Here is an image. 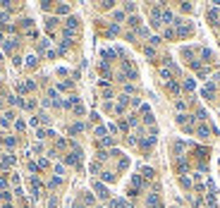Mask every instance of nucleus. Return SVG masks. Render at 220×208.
<instances>
[{"instance_id":"obj_1","label":"nucleus","mask_w":220,"mask_h":208,"mask_svg":"<svg viewBox=\"0 0 220 208\" xmlns=\"http://www.w3.org/2000/svg\"><path fill=\"white\" fill-rule=\"evenodd\" d=\"M94 189L98 192V196H101V199H108V196H110V194H108V189H105L101 182H94Z\"/></svg>"},{"instance_id":"obj_2","label":"nucleus","mask_w":220,"mask_h":208,"mask_svg":"<svg viewBox=\"0 0 220 208\" xmlns=\"http://www.w3.org/2000/svg\"><path fill=\"white\" fill-rule=\"evenodd\" d=\"M110 206H113V208H129V203H127L124 199H115V201L110 203Z\"/></svg>"},{"instance_id":"obj_3","label":"nucleus","mask_w":220,"mask_h":208,"mask_svg":"<svg viewBox=\"0 0 220 208\" xmlns=\"http://www.w3.org/2000/svg\"><path fill=\"white\" fill-rule=\"evenodd\" d=\"M77 24H79L77 17H69V19H67V31H74V29H77Z\"/></svg>"},{"instance_id":"obj_4","label":"nucleus","mask_w":220,"mask_h":208,"mask_svg":"<svg viewBox=\"0 0 220 208\" xmlns=\"http://www.w3.org/2000/svg\"><path fill=\"white\" fill-rule=\"evenodd\" d=\"M177 26H179V36H189V33H191L189 24H177Z\"/></svg>"},{"instance_id":"obj_5","label":"nucleus","mask_w":220,"mask_h":208,"mask_svg":"<svg viewBox=\"0 0 220 208\" xmlns=\"http://www.w3.org/2000/svg\"><path fill=\"white\" fill-rule=\"evenodd\" d=\"M163 22L165 24H172V12L170 10H163Z\"/></svg>"},{"instance_id":"obj_6","label":"nucleus","mask_w":220,"mask_h":208,"mask_svg":"<svg viewBox=\"0 0 220 208\" xmlns=\"http://www.w3.org/2000/svg\"><path fill=\"white\" fill-rule=\"evenodd\" d=\"M184 89H187V91H194V89H196V81H194V79H187V81H184Z\"/></svg>"},{"instance_id":"obj_7","label":"nucleus","mask_w":220,"mask_h":208,"mask_svg":"<svg viewBox=\"0 0 220 208\" xmlns=\"http://www.w3.org/2000/svg\"><path fill=\"white\" fill-rule=\"evenodd\" d=\"M168 89H170V91H172V93H177V91H179V84H177V81H172V79H170V81H168Z\"/></svg>"},{"instance_id":"obj_8","label":"nucleus","mask_w":220,"mask_h":208,"mask_svg":"<svg viewBox=\"0 0 220 208\" xmlns=\"http://www.w3.org/2000/svg\"><path fill=\"white\" fill-rule=\"evenodd\" d=\"M160 77H163L165 81H170V77H172V74H170V69H168V67H163V69H160Z\"/></svg>"},{"instance_id":"obj_9","label":"nucleus","mask_w":220,"mask_h":208,"mask_svg":"<svg viewBox=\"0 0 220 208\" xmlns=\"http://www.w3.org/2000/svg\"><path fill=\"white\" fill-rule=\"evenodd\" d=\"M79 132H84V125H81V122H77V125H72V134H79Z\"/></svg>"},{"instance_id":"obj_10","label":"nucleus","mask_w":220,"mask_h":208,"mask_svg":"<svg viewBox=\"0 0 220 208\" xmlns=\"http://www.w3.org/2000/svg\"><path fill=\"white\" fill-rule=\"evenodd\" d=\"M12 163H14V155H5V158H3V167L12 165Z\"/></svg>"},{"instance_id":"obj_11","label":"nucleus","mask_w":220,"mask_h":208,"mask_svg":"<svg viewBox=\"0 0 220 208\" xmlns=\"http://www.w3.org/2000/svg\"><path fill=\"white\" fill-rule=\"evenodd\" d=\"M196 134H199V136H208V127H204V125H201V127L196 129Z\"/></svg>"},{"instance_id":"obj_12","label":"nucleus","mask_w":220,"mask_h":208,"mask_svg":"<svg viewBox=\"0 0 220 208\" xmlns=\"http://www.w3.org/2000/svg\"><path fill=\"white\" fill-rule=\"evenodd\" d=\"M208 19H211V22L218 19V10H208Z\"/></svg>"},{"instance_id":"obj_13","label":"nucleus","mask_w":220,"mask_h":208,"mask_svg":"<svg viewBox=\"0 0 220 208\" xmlns=\"http://www.w3.org/2000/svg\"><path fill=\"white\" fill-rule=\"evenodd\" d=\"M103 180H105V182H113L115 175H113V172H103Z\"/></svg>"},{"instance_id":"obj_14","label":"nucleus","mask_w":220,"mask_h":208,"mask_svg":"<svg viewBox=\"0 0 220 208\" xmlns=\"http://www.w3.org/2000/svg\"><path fill=\"white\" fill-rule=\"evenodd\" d=\"M201 55H204L206 60H211V58H213V53H211V50H208V48H204V50H201Z\"/></svg>"},{"instance_id":"obj_15","label":"nucleus","mask_w":220,"mask_h":208,"mask_svg":"<svg viewBox=\"0 0 220 208\" xmlns=\"http://www.w3.org/2000/svg\"><path fill=\"white\" fill-rule=\"evenodd\" d=\"M101 144H103V146H113V139L105 136V139H101Z\"/></svg>"},{"instance_id":"obj_16","label":"nucleus","mask_w":220,"mask_h":208,"mask_svg":"<svg viewBox=\"0 0 220 208\" xmlns=\"http://www.w3.org/2000/svg\"><path fill=\"white\" fill-rule=\"evenodd\" d=\"M141 172H144V177H153V170H151V167H144Z\"/></svg>"},{"instance_id":"obj_17","label":"nucleus","mask_w":220,"mask_h":208,"mask_svg":"<svg viewBox=\"0 0 220 208\" xmlns=\"http://www.w3.org/2000/svg\"><path fill=\"white\" fill-rule=\"evenodd\" d=\"M26 65L34 67V65H36V55H29V58H26Z\"/></svg>"},{"instance_id":"obj_18","label":"nucleus","mask_w":220,"mask_h":208,"mask_svg":"<svg viewBox=\"0 0 220 208\" xmlns=\"http://www.w3.org/2000/svg\"><path fill=\"white\" fill-rule=\"evenodd\" d=\"M96 136H101V139H105V127H98V129H96Z\"/></svg>"},{"instance_id":"obj_19","label":"nucleus","mask_w":220,"mask_h":208,"mask_svg":"<svg viewBox=\"0 0 220 208\" xmlns=\"http://www.w3.org/2000/svg\"><path fill=\"white\" fill-rule=\"evenodd\" d=\"M144 53H146V55H149V58H153V55H156V50H153V48L149 46V48H146V50H144Z\"/></svg>"},{"instance_id":"obj_20","label":"nucleus","mask_w":220,"mask_h":208,"mask_svg":"<svg viewBox=\"0 0 220 208\" xmlns=\"http://www.w3.org/2000/svg\"><path fill=\"white\" fill-rule=\"evenodd\" d=\"M175 108H177V110H184L187 105H184V100H177V103H175Z\"/></svg>"},{"instance_id":"obj_21","label":"nucleus","mask_w":220,"mask_h":208,"mask_svg":"<svg viewBox=\"0 0 220 208\" xmlns=\"http://www.w3.org/2000/svg\"><path fill=\"white\" fill-rule=\"evenodd\" d=\"M177 170H179V172H187V163H184V160H182V163L177 165Z\"/></svg>"},{"instance_id":"obj_22","label":"nucleus","mask_w":220,"mask_h":208,"mask_svg":"<svg viewBox=\"0 0 220 208\" xmlns=\"http://www.w3.org/2000/svg\"><path fill=\"white\" fill-rule=\"evenodd\" d=\"M129 24L132 26H139V17H129Z\"/></svg>"},{"instance_id":"obj_23","label":"nucleus","mask_w":220,"mask_h":208,"mask_svg":"<svg viewBox=\"0 0 220 208\" xmlns=\"http://www.w3.org/2000/svg\"><path fill=\"white\" fill-rule=\"evenodd\" d=\"M0 199H3V201H7V199H10V194H7V192H3V194H0Z\"/></svg>"},{"instance_id":"obj_24","label":"nucleus","mask_w":220,"mask_h":208,"mask_svg":"<svg viewBox=\"0 0 220 208\" xmlns=\"http://www.w3.org/2000/svg\"><path fill=\"white\" fill-rule=\"evenodd\" d=\"M0 187H7V180L5 177H0Z\"/></svg>"}]
</instances>
